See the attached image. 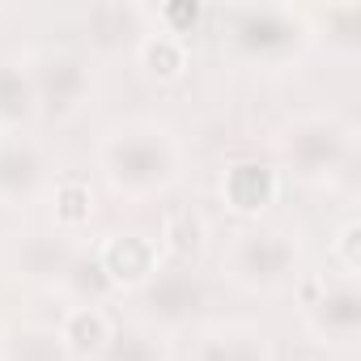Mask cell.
Returning <instances> with one entry per match:
<instances>
[{"label": "cell", "mask_w": 361, "mask_h": 361, "mask_svg": "<svg viewBox=\"0 0 361 361\" xmlns=\"http://www.w3.org/2000/svg\"><path fill=\"white\" fill-rule=\"evenodd\" d=\"M226 196H230L238 209H259V204L272 196V174L259 170V166H238V170L226 178Z\"/></svg>", "instance_id": "cell-2"}, {"label": "cell", "mask_w": 361, "mask_h": 361, "mask_svg": "<svg viewBox=\"0 0 361 361\" xmlns=\"http://www.w3.org/2000/svg\"><path fill=\"white\" fill-rule=\"evenodd\" d=\"M145 64L157 73V77H178L188 68V51H183V43L178 39H149L145 43Z\"/></svg>", "instance_id": "cell-3"}, {"label": "cell", "mask_w": 361, "mask_h": 361, "mask_svg": "<svg viewBox=\"0 0 361 361\" xmlns=\"http://www.w3.org/2000/svg\"><path fill=\"white\" fill-rule=\"evenodd\" d=\"M161 234H166V243L174 251H183V255L200 247V221L192 217V209H170L161 217Z\"/></svg>", "instance_id": "cell-5"}, {"label": "cell", "mask_w": 361, "mask_h": 361, "mask_svg": "<svg viewBox=\"0 0 361 361\" xmlns=\"http://www.w3.org/2000/svg\"><path fill=\"white\" fill-rule=\"evenodd\" d=\"M64 336H68L77 348H98V344L111 336V323H106V314H98V310H73L68 323H64Z\"/></svg>", "instance_id": "cell-4"}, {"label": "cell", "mask_w": 361, "mask_h": 361, "mask_svg": "<svg viewBox=\"0 0 361 361\" xmlns=\"http://www.w3.org/2000/svg\"><path fill=\"white\" fill-rule=\"evenodd\" d=\"M90 209H94L90 188L81 183V178H64L60 192H56V217H60V221H85Z\"/></svg>", "instance_id": "cell-6"}, {"label": "cell", "mask_w": 361, "mask_h": 361, "mask_svg": "<svg viewBox=\"0 0 361 361\" xmlns=\"http://www.w3.org/2000/svg\"><path fill=\"white\" fill-rule=\"evenodd\" d=\"M353 243H357V226H348V230H344V234H340V243H336V247H340V255H344V264H348V268H357V251H353Z\"/></svg>", "instance_id": "cell-7"}, {"label": "cell", "mask_w": 361, "mask_h": 361, "mask_svg": "<svg viewBox=\"0 0 361 361\" xmlns=\"http://www.w3.org/2000/svg\"><path fill=\"white\" fill-rule=\"evenodd\" d=\"M102 264H106V272L111 276H145L149 272V264H153V247L145 243V238H115V243H106L102 247Z\"/></svg>", "instance_id": "cell-1"}]
</instances>
